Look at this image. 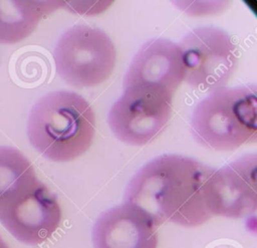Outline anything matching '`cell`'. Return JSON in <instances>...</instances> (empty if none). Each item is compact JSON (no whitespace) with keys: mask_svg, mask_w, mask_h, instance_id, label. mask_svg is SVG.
<instances>
[{"mask_svg":"<svg viewBox=\"0 0 257 248\" xmlns=\"http://www.w3.org/2000/svg\"><path fill=\"white\" fill-rule=\"evenodd\" d=\"M0 248H9L8 246H7V244L4 242V240L0 237Z\"/></svg>","mask_w":257,"mask_h":248,"instance_id":"4fadbf2b","label":"cell"},{"mask_svg":"<svg viewBox=\"0 0 257 248\" xmlns=\"http://www.w3.org/2000/svg\"><path fill=\"white\" fill-rule=\"evenodd\" d=\"M158 226L138 207L123 203L103 212L92 230L94 248H157Z\"/></svg>","mask_w":257,"mask_h":248,"instance_id":"30bf717a","label":"cell"},{"mask_svg":"<svg viewBox=\"0 0 257 248\" xmlns=\"http://www.w3.org/2000/svg\"><path fill=\"white\" fill-rule=\"evenodd\" d=\"M186 82L202 91L224 87L238 64V49L222 29L205 26L191 30L178 44Z\"/></svg>","mask_w":257,"mask_h":248,"instance_id":"8992f818","label":"cell"},{"mask_svg":"<svg viewBox=\"0 0 257 248\" xmlns=\"http://www.w3.org/2000/svg\"><path fill=\"white\" fill-rule=\"evenodd\" d=\"M255 154L245 155L214 170L207 182V205L212 216L243 218L256 211Z\"/></svg>","mask_w":257,"mask_h":248,"instance_id":"52a82bcc","label":"cell"},{"mask_svg":"<svg viewBox=\"0 0 257 248\" xmlns=\"http://www.w3.org/2000/svg\"><path fill=\"white\" fill-rule=\"evenodd\" d=\"M184 78L179 45L166 38H154L144 43L134 56L123 78V87L151 86L174 95Z\"/></svg>","mask_w":257,"mask_h":248,"instance_id":"9c48e42d","label":"cell"},{"mask_svg":"<svg viewBox=\"0 0 257 248\" xmlns=\"http://www.w3.org/2000/svg\"><path fill=\"white\" fill-rule=\"evenodd\" d=\"M214 169L181 155H163L131 180L124 203L145 212L157 226L172 222L197 227L213 216L207 205V182Z\"/></svg>","mask_w":257,"mask_h":248,"instance_id":"6da1fadb","label":"cell"},{"mask_svg":"<svg viewBox=\"0 0 257 248\" xmlns=\"http://www.w3.org/2000/svg\"><path fill=\"white\" fill-rule=\"evenodd\" d=\"M39 183L32 164L20 151L0 147V216Z\"/></svg>","mask_w":257,"mask_h":248,"instance_id":"8fae6325","label":"cell"},{"mask_svg":"<svg viewBox=\"0 0 257 248\" xmlns=\"http://www.w3.org/2000/svg\"><path fill=\"white\" fill-rule=\"evenodd\" d=\"M60 222L61 209L57 198L41 182L0 216V223L11 235L29 245L46 241Z\"/></svg>","mask_w":257,"mask_h":248,"instance_id":"ba28073f","label":"cell"},{"mask_svg":"<svg viewBox=\"0 0 257 248\" xmlns=\"http://www.w3.org/2000/svg\"><path fill=\"white\" fill-rule=\"evenodd\" d=\"M53 60L57 74L74 87H90L104 82L112 73L116 52L101 29L78 24L58 39Z\"/></svg>","mask_w":257,"mask_h":248,"instance_id":"277c9868","label":"cell"},{"mask_svg":"<svg viewBox=\"0 0 257 248\" xmlns=\"http://www.w3.org/2000/svg\"><path fill=\"white\" fill-rule=\"evenodd\" d=\"M60 6L51 1H0V43H17L26 38L43 16Z\"/></svg>","mask_w":257,"mask_h":248,"instance_id":"7c38bea8","label":"cell"},{"mask_svg":"<svg viewBox=\"0 0 257 248\" xmlns=\"http://www.w3.org/2000/svg\"><path fill=\"white\" fill-rule=\"evenodd\" d=\"M257 97L253 84L217 88L201 100L191 117L195 140L215 151H233L255 143Z\"/></svg>","mask_w":257,"mask_h":248,"instance_id":"3957f363","label":"cell"},{"mask_svg":"<svg viewBox=\"0 0 257 248\" xmlns=\"http://www.w3.org/2000/svg\"><path fill=\"white\" fill-rule=\"evenodd\" d=\"M95 134V115L80 94L51 91L33 105L27 136L32 147L53 162H69L83 155Z\"/></svg>","mask_w":257,"mask_h":248,"instance_id":"7a4b0ae2","label":"cell"},{"mask_svg":"<svg viewBox=\"0 0 257 248\" xmlns=\"http://www.w3.org/2000/svg\"><path fill=\"white\" fill-rule=\"evenodd\" d=\"M173 94L151 86L123 87L111 105L108 125L113 135L131 146H145L166 129L172 114Z\"/></svg>","mask_w":257,"mask_h":248,"instance_id":"5b68a950","label":"cell"}]
</instances>
